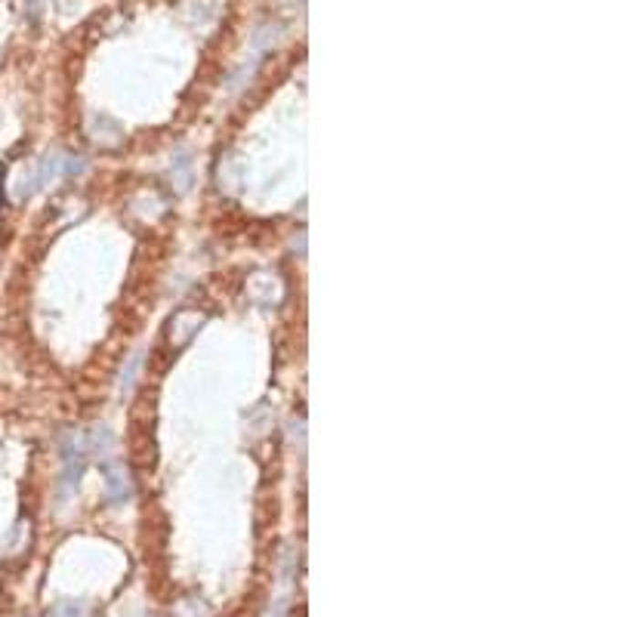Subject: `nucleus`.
<instances>
[{
  "label": "nucleus",
  "mask_w": 617,
  "mask_h": 617,
  "mask_svg": "<svg viewBox=\"0 0 617 617\" xmlns=\"http://www.w3.org/2000/svg\"><path fill=\"white\" fill-rule=\"evenodd\" d=\"M130 497H133V476H130L124 463H115V466H109V473H105V500H109L111 507H120V503H127Z\"/></svg>",
  "instance_id": "obj_1"
},
{
  "label": "nucleus",
  "mask_w": 617,
  "mask_h": 617,
  "mask_svg": "<svg viewBox=\"0 0 617 617\" xmlns=\"http://www.w3.org/2000/svg\"><path fill=\"white\" fill-rule=\"evenodd\" d=\"M53 617H93V614L84 602H71V599H65V602L53 605Z\"/></svg>",
  "instance_id": "obj_2"
}]
</instances>
